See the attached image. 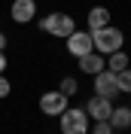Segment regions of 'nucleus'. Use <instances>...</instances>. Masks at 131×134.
Instances as JSON below:
<instances>
[{
    "label": "nucleus",
    "instance_id": "f8f14e48",
    "mask_svg": "<svg viewBox=\"0 0 131 134\" xmlns=\"http://www.w3.org/2000/svg\"><path fill=\"white\" fill-rule=\"evenodd\" d=\"M125 67H131V64H128V55H125L122 49H116V52H110V55H107V70L119 73V70H125Z\"/></svg>",
    "mask_w": 131,
    "mask_h": 134
},
{
    "label": "nucleus",
    "instance_id": "423d86ee",
    "mask_svg": "<svg viewBox=\"0 0 131 134\" xmlns=\"http://www.w3.org/2000/svg\"><path fill=\"white\" fill-rule=\"evenodd\" d=\"M64 43H67V52H70L73 58H82V55L95 52V46H91V34H89V31H73Z\"/></svg>",
    "mask_w": 131,
    "mask_h": 134
},
{
    "label": "nucleus",
    "instance_id": "39448f33",
    "mask_svg": "<svg viewBox=\"0 0 131 134\" xmlns=\"http://www.w3.org/2000/svg\"><path fill=\"white\" fill-rule=\"evenodd\" d=\"M67 100H70V98H64L58 88H55V92H43L40 94V113H43V116H61V113L70 107Z\"/></svg>",
    "mask_w": 131,
    "mask_h": 134
},
{
    "label": "nucleus",
    "instance_id": "f3484780",
    "mask_svg": "<svg viewBox=\"0 0 131 134\" xmlns=\"http://www.w3.org/2000/svg\"><path fill=\"white\" fill-rule=\"evenodd\" d=\"M0 73H6V55L0 52Z\"/></svg>",
    "mask_w": 131,
    "mask_h": 134
},
{
    "label": "nucleus",
    "instance_id": "1a4fd4ad",
    "mask_svg": "<svg viewBox=\"0 0 131 134\" xmlns=\"http://www.w3.org/2000/svg\"><path fill=\"white\" fill-rule=\"evenodd\" d=\"M76 61H79V73H85V76H95V73H101L107 67V58L98 55V52H89V55H82Z\"/></svg>",
    "mask_w": 131,
    "mask_h": 134
},
{
    "label": "nucleus",
    "instance_id": "dca6fc26",
    "mask_svg": "<svg viewBox=\"0 0 131 134\" xmlns=\"http://www.w3.org/2000/svg\"><path fill=\"white\" fill-rule=\"evenodd\" d=\"M9 92H12V82L0 73V98H9Z\"/></svg>",
    "mask_w": 131,
    "mask_h": 134
},
{
    "label": "nucleus",
    "instance_id": "9d476101",
    "mask_svg": "<svg viewBox=\"0 0 131 134\" xmlns=\"http://www.w3.org/2000/svg\"><path fill=\"white\" fill-rule=\"evenodd\" d=\"M107 122H110L113 131H128V128H131V110H128V104H125V107H122V104H119V107L113 104V113H110Z\"/></svg>",
    "mask_w": 131,
    "mask_h": 134
},
{
    "label": "nucleus",
    "instance_id": "4468645a",
    "mask_svg": "<svg viewBox=\"0 0 131 134\" xmlns=\"http://www.w3.org/2000/svg\"><path fill=\"white\" fill-rule=\"evenodd\" d=\"M58 92L64 94V98H73V94L79 92V82H76L73 76H64V79H61V82H58Z\"/></svg>",
    "mask_w": 131,
    "mask_h": 134
},
{
    "label": "nucleus",
    "instance_id": "f03ea898",
    "mask_svg": "<svg viewBox=\"0 0 131 134\" xmlns=\"http://www.w3.org/2000/svg\"><path fill=\"white\" fill-rule=\"evenodd\" d=\"M40 31H46V34H52V37L67 40V37L76 31V18L67 15V12H49V15L40 18Z\"/></svg>",
    "mask_w": 131,
    "mask_h": 134
},
{
    "label": "nucleus",
    "instance_id": "0eeeda50",
    "mask_svg": "<svg viewBox=\"0 0 131 134\" xmlns=\"http://www.w3.org/2000/svg\"><path fill=\"white\" fill-rule=\"evenodd\" d=\"M9 18H12L15 25H28V21H34V18H37V0H12Z\"/></svg>",
    "mask_w": 131,
    "mask_h": 134
},
{
    "label": "nucleus",
    "instance_id": "6e6552de",
    "mask_svg": "<svg viewBox=\"0 0 131 134\" xmlns=\"http://www.w3.org/2000/svg\"><path fill=\"white\" fill-rule=\"evenodd\" d=\"M85 113H89V119L91 122H98V119H110V113H113V100H107V98H101V94H91L89 100H85Z\"/></svg>",
    "mask_w": 131,
    "mask_h": 134
},
{
    "label": "nucleus",
    "instance_id": "ddd939ff",
    "mask_svg": "<svg viewBox=\"0 0 131 134\" xmlns=\"http://www.w3.org/2000/svg\"><path fill=\"white\" fill-rule=\"evenodd\" d=\"M116 85H119V94H131V67L116 73Z\"/></svg>",
    "mask_w": 131,
    "mask_h": 134
},
{
    "label": "nucleus",
    "instance_id": "aec40b11",
    "mask_svg": "<svg viewBox=\"0 0 131 134\" xmlns=\"http://www.w3.org/2000/svg\"><path fill=\"white\" fill-rule=\"evenodd\" d=\"M128 110H131V104H128Z\"/></svg>",
    "mask_w": 131,
    "mask_h": 134
},
{
    "label": "nucleus",
    "instance_id": "9b49d317",
    "mask_svg": "<svg viewBox=\"0 0 131 134\" xmlns=\"http://www.w3.org/2000/svg\"><path fill=\"white\" fill-rule=\"evenodd\" d=\"M110 18H113V12H110L107 6H91L89 15H85V25H89V31H98V27L110 25Z\"/></svg>",
    "mask_w": 131,
    "mask_h": 134
},
{
    "label": "nucleus",
    "instance_id": "a211bd4d",
    "mask_svg": "<svg viewBox=\"0 0 131 134\" xmlns=\"http://www.w3.org/2000/svg\"><path fill=\"white\" fill-rule=\"evenodd\" d=\"M3 49H6V34L0 31V52H3Z\"/></svg>",
    "mask_w": 131,
    "mask_h": 134
},
{
    "label": "nucleus",
    "instance_id": "2eb2a0df",
    "mask_svg": "<svg viewBox=\"0 0 131 134\" xmlns=\"http://www.w3.org/2000/svg\"><path fill=\"white\" fill-rule=\"evenodd\" d=\"M113 128H110V122L107 119H98L95 125H89V134H110Z\"/></svg>",
    "mask_w": 131,
    "mask_h": 134
},
{
    "label": "nucleus",
    "instance_id": "20e7f679",
    "mask_svg": "<svg viewBox=\"0 0 131 134\" xmlns=\"http://www.w3.org/2000/svg\"><path fill=\"white\" fill-rule=\"evenodd\" d=\"M91 88H95V94H101V98H107V100H113L116 94H119V85H116V73L104 67L101 73H95V76H91Z\"/></svg>",
    "mask_w": 131,
    "mask_h": 134
},
{
    "label": "nucleus",
    "instance_id": "7ed1b4c3",
    "mask_svg": "<svg viewBox=\"0 0 131 134\" xmlns=\"http://www.w3.org/2000/svg\"><path fill=\"white\" fill-rule=\"evenodd\" d=\"M58 122H61V134H89V125H91L89 113L82 107H67L58 116Z\"/></svg>",
    "mask_w": 131,
    "mask_h": 134
},
{
    "label": "nucleus",
    "instance_id": "f257e3e1",
    "mask_svg": "<svg viewBox=\"0 0 131 134\" xmlns=\"http://www.w3.org/2000/svg\"><path fill=\"white\" fill-rule=\"evenodd\" d=\"M89 34H91V46H95L98 55H110V52L125 46V31L122 27L107 25V27H98V31H89Z\"/></svg>",
    "mask_w": 131,
    "mask_h": 134
},
{
    "label": "nucleus",
    "instance_id": "6ab92c4d",
    "mask_svg": "<svg viewBox=\"0 0 131 134\" xmlns=\"http://www.w3.org/2000/svg\"><path fill=\"white\" fill-rule=\"evenodd\" d=\"M110 134H125V131H110Z\"/></svg>",
    "mask_w": 131,
    "mask_h": 134
}]
</instances>
